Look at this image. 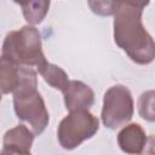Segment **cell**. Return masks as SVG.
<instances>
[{
	"mask_svg": "<svg viewBox=\"0 0 155 155\" xmlns=\"http://www.w3.org/2000/svg\"><path fill=\"white\" fill-rule=\"evenodd\" d=\"M0 155H31L30 151L28 153H18V151H12V150H7V149H2L0 151Z\"/></svg>",
	"mask_w": 155,
	"mask_h": 155,
	"instance_id": "obj_14",
	"label": "cell"
},
{
	"mask_svg": "<svg viewBox=\"0 0 155 155\" xmlns=\"http://www.w3.org/2000/svg\"><path fill=\"white\" fill-rule=\"evenodd\" d=\"M138 111L139 115L147 120V121H154L155 114H154V91H147L144 92L139 99H138Z\"/></svg>",
	"mask_w": 155,
	"mask_h": 155,
	"instance_id": "obj_12",
	"label": "cell"
},
{
	"mask_svg": "<svg viewBox=\"0 0 155 155\" xmlns=\"http://www.w3.org/2000/svg\"><path fill=\"white\" fill-rule=\"evenodd\" d=\"M2 57L19 67H39L46 62L42 52L41 35L33 25H23L6 34L2 44Z\"/></svg>",
	"mask_w": 155,
	"mask_h": 155,
	"instance_id": "obj_3",
	"label": "cell"
},
{
	"mask_svg": "<svg viewBox=\"0 0 155 155\" xmlns=\"http://www.w3.org/2000/svg\"><path fill=\"white\" fill-rule=\"evenodd\" d=\"M38 71L51 87L59 91H63L70 81L67 73L61 67L52 64L47 61L38 67Z\"/></svg>",
	"mask_w": 155,
	"mask_h": 155,
	"instance_id": "obj_10",
	"label": "cell"
},
{
	"mask_svg": "<svg viewBox=\"0 0 155 155\" xmlns=\"http://www.w3.org/2000/svg\"><path fill=\"white\" fill-rule=\"evenodd\" d=\"M67 110H88L94 103L93 90L79 80H70L68 86L62 91Z\"/></svg>",
	"mask_w": 155,
	"mask_h": 155,
	"instance_id": "obj_6",
	"label": "cell"
},
{
	"mask_svg": "<svg viewBox=\"0 0 155 155\" xmlns=\"http://www.w3.org/2000/svg\"><path fill=\"white\" fill-rule=\"evenodd\" d=\"M149 2H120L114 15V41L137 64H150L155 58V45L142 22L143 10Z\"/></svg>",
	"mask_w": 155,
	"mask_h": 155,
	"instance_id": "obj_1",
	"label": "cell"
},
{
	"mask_svg": "<svg viewBox=\"0 0 155 155\" xmlns=\"http://www.w3.org/2000/svg\"><path fill=\"white\" fill-rule=\"evenodd\" d=\"M19 84V65L0 56V93H13Z\"/></svg>",
	"mask_w": 155,
	"mask_h": 155,
	"instance_id": "obj_9",
	"label": "cell"
},
{
	"mask_svg": "<svg viewBox=\"0 0 155 155\" xmlns=\"http://www.w3.org/2000/svg\"><path fill=\"white\" fill-rule=\"evenodd\" d=\"M34 137L35 134L27 126L18 125L13 128H10L4 134V149L18 153H28L33 145Z\"/></svg>",
	"mask_w": 155,
	"mask_h": 155,
	"instance_id": "obj_8",
	"label": "cell"
},
{
	"mask_svg": "<svg viewBox=\"0 0 155 155\" xmlns=\"http://www.w3.org/2000/svg\"><path fill=\"white\" fill-rule=\"evenodd\" d=\"M88 5L91 10L99 15V16H111L115 15L120 2H114V1H88Z\"/></svg>",
	"mask_w": 155,
	"mask_h": 155,
	"instance_id": "obj_13",
	"label": "cell"
},
{
	"mask_svg": "<svg viewBox=\"0 0 155 155\" xmlns=\"http://www.w3.org/2000/svg\"><path fill=\"white\" fill-rule=\"evenodd\" d=\"M13 109L17 117L31 127L34 134H40L48 125V111L38 91L36 71L29 67H19V84L13 91Z\"/></svg>",
	"mask_w": 155,
	"mask_h": 155,
	"instance_id": "obj_2",
	"label": "cell"
},
{
	"mask_svg": "<svg viewBox=\"0 0 155 155\" xmlns=\"http://www.w3.org/2000/svg\"><path fill=\"white\" fill-rule=\"evenodd\" d=\"M22 7L23 16L29 25H35L42 22L50 8V1H30V2H17Z\"/></svg>",
	"mask_w": 155,
	"mask_h": 155,
	"instance_id": "obj_11",
	"label": "cell"
},
{
	"mask_svg": "<svg viewBox=\"0 0 155 155\" xmlns=\"http://www.w3.org/2000/svg\"><path fill=\"white\" fill-rule=\"evenodd\" d=\"M134 111V103L130 90L124 85L111 86L103 97L102 122L110 130L125 126L131 121Z\"/></svg>",
	"mask_w": 155,
	"mask_h": 155,
	"instance_id": "obj_5",
	"label": "cell"
},
{
	"mask_svg": "<svg viewBox=\"0 0 155 155\" xmlns=\"http://www.w3.org/2000/svg\"><path fill=\"white\" fill-rule=\"evenodd\" d=\"M98 128V119L88 110L70 111L58 125V142L62 148L73 150L85 140L92 138Z\"/></svg>",
	"mask_w": 155,
	"mask_h": 155,
	"instance_id": "obj_4",
	"label": "cell"
},
{
	"mask_svg": "<svg viewBox=\"0 0 155 155\" xmlns=\"http://www.w3.org/2000/svg\"><path fill=\"white\" fill-rule=\"evenodd\" d=\"M147 134L139 124H130L117 134V144L120 149L131 155L142 154L147 145Z\"/></svg>",
	"mask_w": 155,
	"mask_h": 155,
	"instance_id": "obj_7",
	"label": "cell"
},
{
	"mask_svg": "<svg viewBox=\"0 0 155 155\" xmlns=\"http://www.w3.org/2000/svg\"><path fill=\"white\" fill-rule=\"evenodd\" d=\"M0 101H1V93H0Z\"/></svg>",
	"mask_w": 155,
	"mask_h": 155,
	"instance_id": "obj_15",
	"label": "cell"
}]
</instances>
